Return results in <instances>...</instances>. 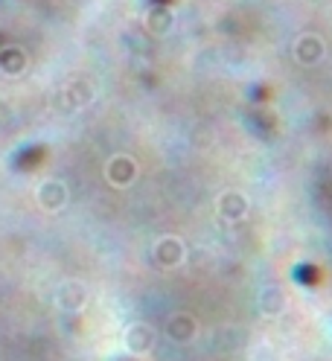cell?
<instances>
[{"instance_id": "6da1fadb", "label": "cell", "mask_w": 332, "mask_h": 361, "mask_svg": "<svg viewBox=\"0 0 332 361\" xmlns=\"http://www.w3.org/2000/svg\"><path fill=\"white\" fill-rule=\"evenodd\" d=\"M295 53H297V59H300L303 64H312V61H318V59L324 56V44H321V38H315V35H303V38L297 41Z\"/></svg>"}]
</instances>
